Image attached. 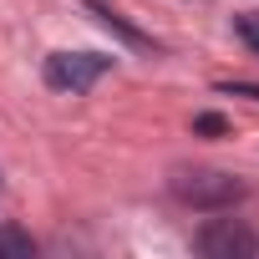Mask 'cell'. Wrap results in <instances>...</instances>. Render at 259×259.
I'll return each instance as SVG.
<instances>
[{
  "mask_svg": "<svg viewBox=\"0 0 259 259\" xmlns=\"http://www.w3.org/2000/svg\"><path fill=\"white\" fill-rule=\"evenodd\" d=\"M198 249H203L208 259H254V254H259V239H254L244 224L219 219V224H208V229L198 234Z\"/></svg>",
  "mask_w": 259,
  "mask_h": 259,
  "instance_id": "3957f363",
  "label": "cell"
},
{
  "mask_svg": "<svg viewBox=\"0 0 259 259\" xmlns=\"http://www.w3.org/2000/svg\"><path fill=\"white\" fill-rule=\"evenodd\" d=\"M193 127H198V133H224V117H213V112H203V117H198Z\"/></svg>",
  "mask_w": 259,
  "mask_h": 259,
  "instance_id": "8992f818",
  "label": "cell"
},
{
  "mask_svg": "<svg viewBox=\"0 0 259 259\" xmlns=\"http://www.w3.org/2000/svg\"><path fill=\"white\" fill-rule=\"evenodd\" d=\"M173 193L193 208H229L244 198V183L229 178V173H213V168H198V173H178L173 178Z\"/></svg>",
  "mask_w": 259,
  "mask_h": 259,
  "instance_id": "7a4b0ae2",
  "label": "cell"
},
{
  "mask_svg": "<svg viewBox=\"0 0 259 259\" xmlns=\"http://www.w3.org/2000/svg\"><path fill=\"white\" fill-rule=\"evenodd\" d=\"M31 254H36L31 234H16V229H0V259H31Z\"/></svg>",
  "mask_w": 259,
  "mask_h": 259,
  "instance_id": "277c9868",
  "label": "cell"
},
{
  "mask_svg": "<svg viewBox=\"0 0 259 259\" xmlns=\"http://www.w3.org/2000/svg\"><path fill=\"white\" fill-rule=\"evenodd\" d=\"M239 36L259 51V11H249V16H239Z\"/></svg>",
  "mask_w": 259,
  "mask_h": 259,
  "instance_id": "5b68a950",
  "label": "cell"
},
{
  "mask_svg": "<svg viewBox=\"0 0 259 259\" xmlns=\"http://www.w3.org/2000/svg\"><path fill=\"white\" fill-rule=\"evenodd\" d=\"M107 71H112V56H97V51H56V56L46 61V87L81 97V92H92Z\"/></svg>",
  "mask_w": 259,
  "mask_h": 259,
  "instance_id": "6da1fadb",
  "label": "cell"
}]
</instances>
